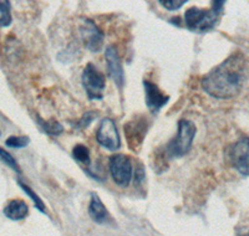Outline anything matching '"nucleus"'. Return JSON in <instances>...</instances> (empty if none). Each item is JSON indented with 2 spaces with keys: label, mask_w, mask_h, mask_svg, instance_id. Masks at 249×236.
<instances>
[{
  "label": "nucleus",
  "mask_w": 249,
  "mask_h": 236,
  "mask_svg": "<svg viewBox=\"0 0 249 236\" xmlns=\"http://www.w3.org/2000/svg\"><path fill=\"white\" fill-rule=\"evenodd\" d=\"M246 71V59L243 55L233 53L202 77L201 86L204 92L214 99H232L243 87Z\"/></svg>",
  "instance_id": "1"
},
{
  "label": "nucleus",
  "mask_w": 249,
  "mask_h": 236,
  "mask_svg": "<svg viewBox=\"0 0 249 236\" xmlns=\"http://www.w3.org/2000/svg\"><path fill=\"white\" fill-rule=\"evenodd\" d=\"M196 132H197V128L192 121L181 119L177 127V135L166 147V154L170 158L183 157L188 154L192 148Z\"/></svg>",
  "instance_id": "2"
},
{
  "label": "nucleus",
  "mask_w": 249,
  "mask_h": 236,
  "mask_svg": "<svg viewBox=\"0 0 249 236\" xmlns=\"http://www.w3.org/2000/svg\"><path fill=\"white\" fill-rule=\"evenodd\" d=\"M219 14L213 12L212 9H199L193 8L187 9L184 13V24L187 29L195 33H207L214 29L217 25Z\"/></svg>",
  "instance_id": "3"
},
{
  "label": "nucleus",
  "mask_w": 249,
  "mask_h": 236,
  "mask_svg": "<svg viewBox=\"0 0 249 236\" xmlns=\"http://www.w3.org/2000/svg\"><path fill=\"white\" fill-rule=\"evenodd\" d=\"M148 128H150V119L146 116H136L124 124V137L127 141L128 148L132 152H140V149L143 144L144 137L148 132Z\"/></svg>",
  "instance_id": "4"
},
{
  "label": "nucleus",
  "mask_w": 249,
  "mask_h": 236,
  "mask_svg": "<svg viewBox=\"0 0 249 236\" xmlns=\"http://www.w3.org/2000/svg\"><path fill=\"white\" fill-rule=\"evenodd\" d=\"M82 86L85 88L89 100H102L106 87V80L104 73L100 72L93 64H88L81 75Z\"/></svg>",
  "instance_id": "5"
},
{
  "label": "nucleus",
  "mask_w": 249,
  "mask_h": 236,
  "mask_svg": "<svg viewBox=\"0 0 249 236\" xmlns=\"http://www.w3.org/2000/svg\"><path fill=\"white\" fill-rule=\"evenodd\" d=\"M111 177L112 180L121 188L130 185L133 178L132 162L126 154H113L110 157L108 162Z\"/></svg>",
  "instance_id": "6"
},
{
  "label": "nucleus",
  "mask_w": 249,
  "mask_h": 236,
  "mask_svg": "<svg viewBox=\"0 0 249 236\" xmlns=\"http://www.w3.org/2000/svg\"><path fill=\"white\" fill-rule=\"evenodd\" d=\"M96 141L102 148L111 152L119 151L121 147V137L116 123L111 118H104L96 131Z\"/></svg>",
  "instance_id": "7"
},
{
  "label": "nucleus",
  "mask_w": 249,
  "mask_h": 236,
  "mask_svg": "<svg viewBox=\"0 0 249 236\" xmlns=\"http://www.w3.org/2000/svg\"><path fill=\"white\" fill-rule=\"evenodd\" d=\"M230 160L233 168L244 177H249V138L242 137L232 146Z\"/></svg>",
  "instance_id": "8"
},
{
  "label": "nucleus",
  "mask_w": 249,
  "mask_h": 236,
  "mask_svg": "<svg viewBox=\"0 0 249 236\" xmlns=\"http://www.w3.org/2000/svg\"><path fill=\"white\" fill-rule=\"evenodd\" d=\"M80 35L84 45L91 52H99L104 45V33L90 19H82L80 24Z\"/></svg>",
  "instance_id": "9"
},
{
  "label": "nucleus",
  "mask_w": 249,
  "mask_h": 236,
  "mask_svg": "<svg viewBox=\"0 0 249 236\" xmlns=\"http://www.w3.org/2000/svg\"><path fill=\"white\" fill-rule=\"evenodd\" d=\"M105 60L106 66H107V72L110 79L115 82L117 87L121 90L124 84V67H122L121 60H120L117 49L113 45L107 46L105 51Z\"/></svg>",
  "instance_id": "10"
},
{
  "label": "nucleus",
  "mask_w": 249,
  "mask_h": 236,
  "mask_svg": "<svg viewBox=\"0 0 249 236\" xmlns=\"http://www.w3.org/2000/svg\"><path fill=\"white\" fill-rule=\"evenodd\" d=\"M143 88H144V100H146V104L151 110V112L157 113L164 104L170 101V96L164 95L160 87L153 82L144 80L143 81Z\"/></svg>",
  "instance_id": "11"
},
{
  "label": "nucleus",
  "mask_w": 249,
  "mask_h": 236,
  "mask_svg": "<svg viewBox=\"0 0 249 236\" xmlns=\"http://www.w3.org/2000/svg\"><path fill=\"white\" fill-rule=\"evenodd\" d=\"M3 213L8 219L13 220V221H20L29 215V206L24 200L14 199L6 204Z\"/></svg>",
  "instance_id": "12"
},
{
  "label": "nucleus",
  "mask_w": 249,
  "mask_h": 236,
  "mask_svg": "<svg viewBox=\"0 0 249 236\" xmlns=\"http://www.w3.org/2000/svg\"><path fill=\"white\" fill-rule=\"evenodd\" d=\"M89 214H90L91 219L95 222H97V224H104V222H106V220L110 218L107 209L104 205V202H101V199H100V197L96 193H92V194H91L90 205H89Z\"/></svg>",
  "instance_id": "13"
},
{
  "label": "nucleus",
  "mask_w": 249,
  "mask_h": 236,
  "mask_svg": "<svg viewBox=\"0 0 249 236\" xmlns=\"http://www.w3.org/2000/svg\"><path fill=\"white\" fill-rule=\"evenodd\" d=\"M37 123L40 124L41 130L45 133L50 135H60L64 132V127L59 123L55 119H50V121H45V119H41L40 117H37Z\"/></svg>",
  "instance_id": "14"
},
{
  "label": "nucleus",
  "mask_w": 249,
  "mask_h": 236,
  "mask_svg": "<svg viewBox=\"0 0 249 236\" xmlns=\"http://www.w3.org/2000/svg\"><path fill=\"white\" fill-rule=\"evenodd\" d=\"M72 158L76 160L77 163H81L84 166H89L91 160L90 149L84 144H76L72 149Z\"/></svg>",
  "instance_id": "15"
},
{
  "label": "nucleus",
  "mask_w": 249,
  "mask_h": 236,
  "mask_svg": "<svg viewBox=\"0 0 249 236\" xmlns=\"http://www.w3.org/2000/svg\"><path fill=\"white\" fill-rule=\"evenodd\" d=\"M13 21L12 6L9 0H0V28H8Z\"/></svg>",
  "instance_id": "16"
},
{
  "label": "nucleus",
  "mask_w": 249,
  "mask_h": 236,
  "mask_svg": "<svg viewBox=\"0 0 249 236\" xmlns=\"http://www.w3.org/2000/svg\"><path fill=\"white\" fill-rule=\"evenodd\" d=\"M18 184H19L20 188H21L24 191H25V194L28 195V197L30 198L31 200H33L35 208H36L37 210L40 211V213L45 214L46 213V206H45V204H44L43 200H41V198H40L39 195H37L36 193H35V191L30 188V186H28L25 183H23V182H20V180H18Z\"/></svg>",
  "instance_id": "17"
},
{
  "label": "nucleus",
  "mask_w": 249,
  "mask_h": 236,
  "mask_svg": "<svg viewBox=\"0 0 249 236\" xmlns=\"http://www.w3.org/2000/svg\"><path fill=\"white\" fill-rule=\"evenodd\" d=\"M30 143L28 135H10L5 141V146L9 148H25Z\"/></svg>",
  "instance_id": "18"
},
{
  "label": "nucleus",
  "mask_w": 249,
  "mask_h": 236,
  "mask_svg": "<svg viewBox=\"0 0 249 236\" xmlns=\"http://www.w3.org/2000/svg\"><path fill=\"white\" fill-rule=\"evenodd\" d=\"M0 160H1L3 163H5L9 168H12L13 170L17 171V173H21L19 164H18V162L15 160V158L13 157V155L10 154L8 151H5L4 148H1V147H0Z\"/></svg>",
  "instance_id": "19"
},
{
  "label": "nucleus",
  "mask_w": 249,
  "mask_h": 236,
  "mask_svg": "<svg viewBox=\"0 0 249 236\" xmlns=\"http://www.w3.org/2000/svg\"><path fill=\"white\" fill-rule=\"evenodd\" d=\"M133 184L137 188V190H142L144 183H146V173H144V168L142 164H137V168L133 173Z\"/></svg>",
  "instance_id": "20"
},
{
  "label": "nucleus",
  "mask_w": 249,
  "mask_h": 236,
  "mask_svg": "<svg viewBox=\"0 0 249 236\" xmlns=\"http://www.w3.org/2000/svg\"><path fill=\"white\" fill-rule=\"evenodd\" d=\"M97 116L99 115H97V112H95V111H89V112H85L84 115H82L81 119L77 122V128H80V130H85V128H88V127L90 126L95 119H96Z\"/></svg>",
  "instance_id": "21"
},
{
  "label": "nucleus",
  "mask_w": 249,
  "mask_h": 236,
  "mask_svg": "<svg viewBox=\"0 0 249 236\" xmlns=\"http://www.w3.org/2000/svg\"><path fill=\"white\" fill-rule=\"evenodd\" d=\"M159 1L164 9H167L170 12H175V10L181 9L188 0H159Z\"/></svg>",
  "instance_id": "22"
},
{
  "label": "nucleus",
  "mask_w": 249,
  "mask_h": 236,
  "mask_svg": "<svg viewBox=\"0 0 249 236\" xmlns=\"http://www.w3.org/2000/svg\"><path fill=\"white\" fill-rule=\"evenodd\" d=\"M226 1L227 0H212V1H211V8H212L213 12H215L217 14H221V13L223 12Z\"/></svg>",
  "instance_id": "23"
},
{
  "label": "nucleus",
  "mask_w": 249,
  "mask_h": 236,
  "mask_svg": "<svg viewBox=\"0 0 249 236\" xmlns=\"http://www.w3.org/2000/svg\"><path fill=\"white\" fill-rule=\"evenodd\" d=\"M0 135H1V132H0Z\"/></svg>",
  "instance_id": "24"
}]
</instances>
